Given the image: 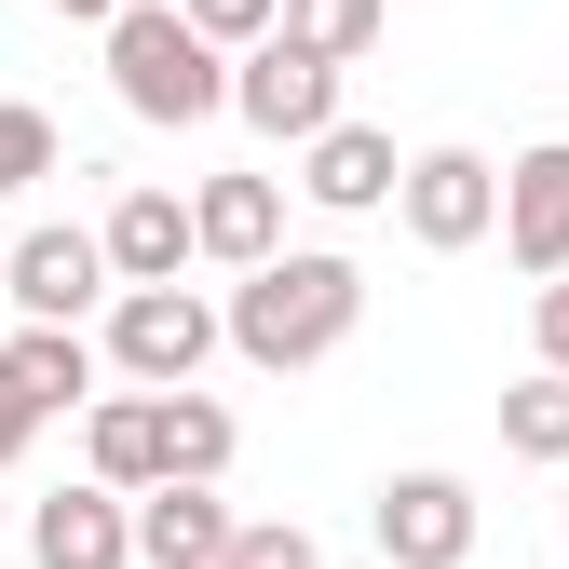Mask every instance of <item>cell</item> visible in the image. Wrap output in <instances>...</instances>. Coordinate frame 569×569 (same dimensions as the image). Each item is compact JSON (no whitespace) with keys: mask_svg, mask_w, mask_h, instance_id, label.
I'll return each mask as SVG.
<instances>
[{"mask_svg":"<svg viewBox=\"0 0 569 569\" xmlns=\"http://www.w3.org/2000/svg\"><path fill=\"white\" fill-rule=\"evenodd\" d=\"M96 41H109V96H122L136 122L190 136V122H218V109H231V54H218V41H190L177 0H122Z\"/></svg>","mask_w":569,"mask_h":569,"instance_id":"cell-2","label":"cell"},{"mask_svg":"<svg viewBox=\"0 0 569 569\" xmlns=\"http://www.w3.org/2000/svg\"><path fill=\"white\" fill-rule=\"evenodd\" d=\"M529 339H542V380H569V271L529 299Z\"/></svg>","mask_w":569,"mask_h":569,"instance_id":"cell-23","label":"cell"},{"mask_svg":"<svg viewBox=\"0 0 569 569\" xmlns=\"http://www.w3.org/2000/svg\"><path fill=\"white\" fill-rule=\"evenodd\" d=\"M28 569H136V502H109V488H41L28 502Z\"/></svg>","mask_w":569,"mask_h":569,"instance_id":"cell-10","label":"cell"},{"mask_svg":"<svg viewBox=\"0 0 569 569\" xmlns=\"http://www.w3.org/2000/svg\"><path fill=\"white\" fill-rule=\"evenodd\" d=\"M393 177H407V150H393L380 122H352V109L299 150V190L326 203V218H380V203H393Z\"/></svg>","mask_w":569,"mask_h":569,"instance_id":"cell-11","label":"cell"},{"mask_svg":"<svg viewBox=\"0 0 569 569\" xmlns=\"http://www.w3.org/2000/svg\"><path fill=\"white\" fill-rule=\"evenodd\" d=\"M299 54H326V68H352V54H380V28H393V0H284L271 14Z\"/></svg>","mask_w":569,"mask_h":569,"instance_id":"cell-17","label":"cell"},{"mask_svg":"<svg viewBox=\"0 0 569 569\" xmlns=\"http://www.w3.org/2000/svg\"><path fill=\"white\" fill-rule=\"evenodd\" d=\"M393 218H407V244L461 258V244H488V218H502V163H488V150H407Z\"/></svg>","mask_w":569,"mask_h":569,"instance_id":"cell-6","label":"cell"},{"mask_svg":"<svg viewBox=\"0 0 569 569\" xmlns=\"http://www.w3.org/2000/svg\"><path fill=\"white\" fill-rule=\"evenodd\" d=\"M231 502L218 488H150V502H136V569H218L231 556Z\"/></svg>","mask_w":569,"mask_h":569,"instance_id":"cell-14","label":"cell"},{"mask_svg":"<svg viewBox=\"0 0 569 569\" xmlns=\"http://www.w3.org/2000/svg\"><path fill=\"white\" fill-rule=\"evenodd\" d=\"M82 488H109V502L163 488V393H96L82 407Z\"/></svg>","mask_w":569,"mask_h":569,"instance_id":"cell-12","label":"cell"},{"mask_svg":"<svg viewBox=\"0 0 569 569\" xmlns=\"http://www.w3.org/2000/svg\"><path fill=\"white\" fill-rule=\"evenodd\" d=\"M177 14H190V41L244 54V41H271V14H284V0H177Z\"/></svg>","mask_w":569,"mask_h":569,"instance_id":"cell-21","label":"cell"},{"mask_svg":"<svg viewBox=\"0 0 569 569\" xmlns=\"http://www.w3.org/2000/svg\"><path fill=\"white\" fill-rule=\"evenodd\" d=\"M475 529H488V502H475L461 475H435V461H420V475H380V502H367V542L393 569H461Z\"/></svg>","mask_w":569,"mask_h":569,"instance_id":"cell-5","label":"cell"},{"mask_svg":"<svg viewBox=\"0 0 569 569\" xmlns=\"http://www.w3.org/2000/svg\"><path fill=\"white\" fill-rule=\"evenodd\" d=\"M352 326H367V271L339 244H284L218 299V352H244L258 380H299L326 352H352Z\"/></svg>","mask_w":569,"mask_h":569,"instance_id":"cell-1","label":"cell"},{"mask_svg":"<svg viewBox=\"0 0 569 569\" xmlns=\"http://www.w3.org/2000/svg\"><path fill=\"white\" fill-rule=\"evenodd\" d=\"M502 448H516V461H542V475H569V380H542V367H529V380L502 393Z\"/></svg>","mask_w":569,"mask_h":569,"instance_id":"cell-18","label":"cell"},{"mask_svg":"<svg viewBox=\"0 0 569 569\" xmlns=\"http://www.w3.org/2000/svg\"><path fill=\"white\" fill-rule=\"evenodd\" d=\"M54 14H68V28H109V14H122V0H54Z\"/></svg>","mask_w":569,"mask_h":569,"instance_id":"cell-24","label":"cell"},{"mask_svg":"<svg viewBox=\"0 0 569 569\" xmlns=\"http://www.w3.org/2000/svg\"><path fill=\"white\" fill-rule=\"evenodd\" d=\"M231 448H244V420L203 393V380H190V393H163V488H218V475H231Z\"/></svg>","mask_w":569,"mask_h":569,"instance_id":"cell-16","label":"cell"},{"mask_svg":"<svg viewBox=\"0 0 569 569\" xmlns=\"http://www.w3.org/2000/svg\"><path fill=\"white\" fill-rule=\"evenodd\" d=\"M0 299H14L28 326H82V312L109 299V258H96V231H68V218L14 231V258H0Z\"/></svg>","mask_w":569,"mask_h":569,"instance_id":"cell-7","label":"cell"},{"mask_svg":"<svg viewBox=\"0 0 569 569\" xmlns=\"http://www.w3.org/2000/svg\"><path fill=\"white\" fill-rule=\"evenodd\" d=\"M96 367L122 393H190L218 367V299H203V284H122L109 326H96Z\"/></svg>","mask_w":569,"mask_h":569,"instance_id":"cell-3","label":"cell"},{"mask_svg":"<svg viewBox=\"0 0 569 569\" xmlns=\"http://www.w3.org/2000/svg\"><path fill=\"white\" fill-rule=\"evenodd\" d=\"M28 177H54V109H28V96H0V203H14Z\"/></svg>","mask_w":569,"mask_h":569,"instance_id":"cell-19","label":"cell"},{"mask_svg":"<svg viewBox=\"0 0 569 569\" xmlns=\"http://www.w3.org/2000/svg\"><path fill=\"white\" fill-rule=\"evenodd\" d=\"M190 258H218L231 284H244L258 258H284V190H271V177H203V190H190Z\"/></svg>","mask_w":569,"mask_h":569,"instance_id":"cell-13","label":"cell"},{"mask_svg":"<svg viewBox=\"0 0 569 569\" xmlns=\"http://www.w3.org/2000/svg\"><path fill=\"white\" fill-rule=\"evenodd\" d=\"M28 448H41V393H28V380H14V367H0V475H14V461H28Z\"/></svg>","mask_w":569,"mask_h":569,"instance_id":"cell-22","label":"cell"},{"mask_svg":"<svg viewBox=\"0 0 569 569\" xmlns=\"http://www.w3.org/2000/svg\"><path fill=\"white\" fill-rule=\"evenodd\" d=\"M231 122H258L271 150H312V136L339 122V68H326V54H299L284 28H271V41H244V54H231Z\"/></svg>","mask_w":569,"mask_h":569,"instance_id":"cell-4","label":"cell"},{"mask_svg":"<svg viewBox=\"0 0 569 569\" xmlns=\"http://www.w3.org/2000/svg\"><path fill=\"white\" fill-rule=\"evenodd\" d=\"M218 569H326V556H312V529H299V516H258V529H231V556H218Z\"/></svg>","mask_w":569,"mask_h":569,"instance_id":"cell-20","label":"cell"},{"mask_svg":"<svg viewBox=\"0 0 569 569\" xmlns=\"http://www.w3.org/2000/svg\"><path fill=\"white\" fill-rule=\"evenodd\" d=\"M0 367H14V380L41 393V420H68V407H96V380H109L82 326H14V339H0Z\"/></svg>","mask_w":569,"mask_h":569,"instance_id":"cell-15","label":"cell"},{"mask_svg":"<svg viewBox=\"0 0 569 569\" xmlns=\"http://www.w3.org/2000/svg\"><path fill=\"white\" fill-rule=\"evenodd\" d=\"M488 231H502V258H516L529 284L569 271V136H542V150L502 163V218H488Z\"/></svg>","mask_w":569,"mask_h":569,"instance_id":"cell-8","label":"cell"},{"mask_svg":"<svg viewBox=\"0 0 569 569\" xmlns=\"http://www.w3.org/2000/svg\"><path fill=\"white\" fill-rule=\"evenodd\" d=\"M96 258H109V299H122V284H177L190 271V190L136 177L109 218H96Z\"/></svg>","mask_w":569,"mask_h":569,"instance_id":"cell-9","label":"cell"}]
</instances>
